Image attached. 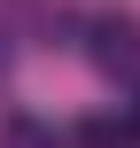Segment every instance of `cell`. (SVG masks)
Here are the masks:
<instances>
[{"label": "cell", "instance_id": "6da1fadb", "mask_svg": "<svg viewBox=\"0 0 140 148\" xmlns=\"http://www.w3.org/2000/svg\"><path fill=\"white\" fill-rule=\"evenodd\" d=\"M94 62L109 78H140V16H94Z\"/></svg>", "mask_w": 140, "mask_h": 148}, {"label": "cell", "instance_id": "7a4b0ae2", "mask_svg": "<svg viewBox=\"0 0 140 148\" xmlns=\"http://www.w3.org/2000/svg\"><path fill=\"white\" fill-rule=\"evenodd\" d=\"M0 148H62V140H55L39 117H8V125H0Z\"/></svg>", "mask_w": 140, "mask_h": 148}, {"label": "cell", "instance_id": "3957f363", "mask_svg": "<svg viewBox=\"0 0 140 148\" xmlns=\"http://www.w3.org/2000/svg\"><path fill=\"white\" fill-rule=\"evenodd\" d=\"M78 140H86V148H117V140H132V133H117V125H109V117H94V125H86V133H78Z\"/></svg>", "mask_w": 140, "mask_h": 148}, {"label": "cell", "instance_id": "277c9868", "mask_svg": "<svg viewBox=\"0 0 140 148\" xmlns=\"http://www.w3.org/2000/svg\"><path fill=\"white\" fill-rule=\"evenodd\" d=\"M125 133H132V140H140V101H132V117H125Z\"/></svg>", "mask_w": 140, "mask_h": 148}]
</instances>
